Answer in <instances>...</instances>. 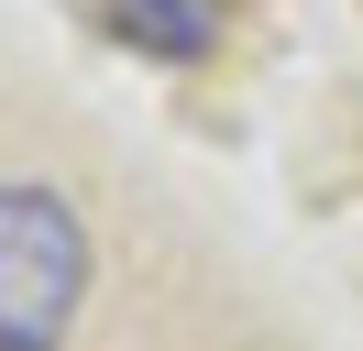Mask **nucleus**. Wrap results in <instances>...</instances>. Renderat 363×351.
Listing matches in <instances>:
<instances>
[{
  "mask_svg": "<svg viewBox=\"0 0 363 351\" xmlns=\"http://www.w3.org/2000/svg\"><path fill=\"white\" fill-rule=\"evenodd\" d=\"M89 219L33 176H0V351H67L89 307Z\"/></svg>",
  "mask_w": 363,
  "mask_h": 351,
  "instance_id": "obj_1",
  "label": "nucleus"
},
{
  "mask_svg": "<svg viewBox=\"0 0 363 351\" xmlns=\"http://www.w3.org/2000/svg\"><path fill=\"white\" fill-rule=\"evenodd\" d=\"M111 22H121V44H143L165 66H187V55L220 44V0H111Z\"/></svg>",
  "mask_w": 363,
  "mask_h": 351,
  "instance_id": "obj_2",
  "label": "nucleus"
}]
</instances>
